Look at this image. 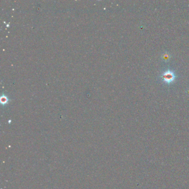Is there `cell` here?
<instances>
[{"label":"cell","instance_id":"obj_1","mask_svg":"<svg viewBox=\"0 0 189 189\" xmlns=\"http://www.w3.org/2000/svg\"><path fill=\"white\" fill-rule=\"evenodd\" d=\"M162 78L165 82L167 83H170L173 82L175 79V74L172 71L168 70L163 73L162 76Z\"/></svg>","mask_w":189,"mask_h":189}]
</instances>
